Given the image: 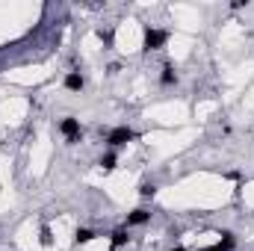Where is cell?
Wrapping results in <instances>:
<instances>
[{"instance_id": "1", "label": "cell", "mask_w": 254, "mask_h": 251, "mask_svg": "<svg viewBox=\"0 0 254 251\" xmlns=\"http://www.w3.org/2000/svg\"><path fill=\"white\" fill-rule=\"evenodd\" d=\"M169 42V33L166 30H145V50H160Z\"/></svg>"}, {"instance_id": "2", "label": "cell", "mask_w": 254, "mask_h": 251, "mask_svg": "<svg viewBox=\"0 0 254 251\" xmlns=\"http://www.w3.org/2000/svg\"><path fill=\"white\" fill-rule=\"evenodd\" d=\"M59 130H62V136H65L68 142H80V136H83V130H80V121H77V118H62Z\"/></svg>"}, {"instance_id": "3", "label": "cell", "mask_w": 254, "mask_h": 251, "mask_svg": "<svg viewBox=\"0 0 254 251\" xmlns=\"http://www.w3.org/2000/svg\"><path fill=\"white\" fill-rule=\"evenodd\" d=\"M136 139V133L130 130V127H116L110 136H106V142H110L113 148H119V145H127V142H133Z\"/></svg>"}, {"instance_id": "4", "label": "cell", "mask_w": 254, "mask_h": 251, "mask_svg": "<svg viewBox=\"0 0 254 251\" xmlns=\"http://www.w3.org/2000/svg\"><path fill=\"white\" fill-rule=\"evenodd\" d=\"M83 74H77V71H71V74H65V89H71V92H80L83 89Z\"/></svg>"}, {"instance_id": "5", "label": "cell", "mask_w": 254, "mask_h": 251, "mask_svg": "<svg viewBox=\"0 0 254 251\" xmlns=\"http://www.w3.org/2000/svg\"><path fill=\"white\" fill-rule=\"evenodd\" d=\"M148 219H151V213H148V210H133L130 216H127V228H130V225H145Z\"/></svg>"}, {"instance_id": "6", "label": "cell", "mask_w": 254, "mask_h": 251, "mask_svg": "<svg viewBox=\"0 0 254 251\" xmlns=\"http://www.w3.org/2000/svg\"><path fill=\"white\" fill-rule=\"evenodd\" d=\"M160 80H163V86L177 83V74H174V68H171V65H163V74H160Z\"/></svg>"}, {"instance_id": "7", "label": "cell", "mask_w": 254, "mask_h": 251, "mask_svg": "<svg viewBox=\"0 0 254 251\" xmlns=\"http://www.w3.org/2000/svg\"><path fill=\"white\" fill-rule=\"evenodd\" d=\"M74 239H77V245H83V242H89V239H95V231H89V228H77V234H74Z\"/></svg>"}, {"instance_id": "8", "label": "cell", "mask_w": 254, "mask_h": 251, "mask_svg": "<svg viewBox=\"0 0 254 251\" xmlns=\"http://www.w3.org/2000/svg\"><path fill=\"white\" fill-rule=\"evenodd\" d=\"M130 236H127V228H119V231H113V245L119 248V245H124Z\"/></svg>"}, {"instance_id": "9", "label": "cell", "mask_w": 254, "mask_h": 251, "mask_svg": "<svg viewBox=\"0 0 254 251\" xmlns=\"http://www.w3.org/2000/svg\"><path fill=\"white\" fill-rule=\"evenodd\" d=\"M101 168H106V171H110V168H116V154H113V151L101 157Z\"/></svg>"}, {"instance_id": "10", "label": "cell", "mask_w": 254, "mask_h": 251, "mask_svg": "<svg viewBox=\"0 0 254 251\" xmlns=\"http://www.w3.org/2000/svg\"><path fill=\"white\" fill-rule=\"evenodd\" d=\"M219 245H222L225 251H231V248H234V234H222V242H219Z\"/></svg>"}, {"instance_id": "11", "label": "cell", "mask_w": 254, "mask_h": 251, "mask_svg": "<svg viewBox=\"0 0 254 251\" xmlns=\"http://www.w3.org/2000/svg\"><path fill=\"white\" fill-rule=\"evenodd\" d=\"M139 192H142L145 198H151V195L157 192V186H154V184H142V186H139Z\"/></svg>"}, {"instance_id": "12", "label": "cell", "mask_w": 254, "mask_h": 251, "mask_svg": "<svg viewBox=\"0 0 254 251\" xmlns=\"http://www.w3.org/2000/svg\"><path fill=\"white\" fill-rule=\"evenodd\" d=\"M98 35H101V42H103V45H113V30H101Z\"/></svg>"}, {"instance_id": "13", "label": "cell", "mask_w": 254, "mask_h": 251, "mask_svg": "<svg viewBox=\"0 0 254 251\" xmlns=\"http://www.w3.org/2000/svg\"><path fill=\"white\" fill-rule=\"evenodd\" d=\"M53 236H51V228H42V245H51Z\"/></svg>"}, {"instance_id": "14", "label": "cell", "mask_w": 254, "mask_h": 251, "mask_svg": "<svg viewBox=\"0 0 254 251\" xmlns=\"http://www.w3.org/2000/svg\"><path fill=\"white\" fill-rule=\"evenodd\" d=\"M204 251H225L222 245H213V248H204Z\"/></svg>"}]
</instances>
